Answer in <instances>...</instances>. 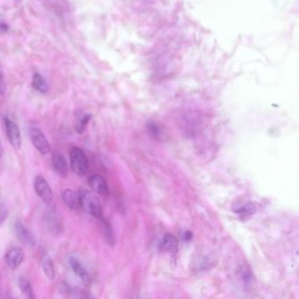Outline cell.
<instances>
[{"mask_svg": "<svg viewBox=\"0 0 299 299\" xmlns=\"http://www.w3.org/2000/svg\"><path fill=\"white\" fill-rule=\"evenodd\" d=\"M70 164L75 174L83 177L87 173L89 161L85 153L79 148H72L70 150Z\"/></svg>", "mask_w": 299, "mask_h": 299, "instance_id": "2", "label": "cell"}, {"mask_svg": "<svg viewBox=\"0 0 299 299\" xmlns=\"http://www.w3.org/2000/svg\"><path fill=\"white\" fill-rule=\"evenodd\" d=\"M81 207L84 212H87L96 219H101L103 217L102 206L98 197L90 191H83L80 195Z\"/></svg>", "mask_w": 299, "mask_h": 299, "instance_id": "1", "label": "cell"}, {"mask_svg": "<svg viewBox=\"0 0 299 299\" xmlns=\"http://www.w3.org/2000/svg\"><path fill=\"white\" fill-rule=\"evenodd\" d=\"M101 220H102L103 222V231H104V235L106 238V240L110 244H113L114 243V235H113V232L111 229L110 225L107 223V221L103 219V217L101 218Z\"/></svg>", "mask_w": 299, "mask_h": 299, "instance_id": "18", "label": "cell"}, {"mask_svg": "<svg viewBox=\"0 0 299 299\" xmlns=\"http://www.w3.org/2000/svg\"><path fill=\"white\" fill-rule=\"evenodd\" d=\"M89 184L96 193L106 196L109 193V188L105 178L100 175H93L89 179Z\"/></svg>", "mask_w": 299, "mask_h": 299, "instance_id": "10", "label": "cell"}, {"mask_svg": "<svg viewBox=\"0 0 299 299\" xmlns=\"http://www.w3.org/2000/svg\"><path fill=\"white\" fill-rule=\"evenodd\" d=\"M68 263L70 268L72 269L73 272L76 274V277L80 278L81 282L83 283L85 286H88L91 284V277L89 273L86 271V269L83 268V266L81 264L77 259L75 257H70L68 259Z\"/></svg>", "mask_w": 299, "mask_h": 299, "instance_id": "9", "label": "cell"}, {"mask_svg": "<svg viewBox=\"0 0 299 299\" xmlns=\"http://www.w3.org/2000/svg\"><path fill=\"white\" fill-rule=\"evenodd\" d=\"M30 137L34 148H36L42 155H47L50 152V145L45 134L41 129L32 127L30 129Z\"/></svg>", "mask_w": 299, "mask_h": 299, "instance_id": "5", "label": "cell"}, {"mask_svg": "<svg viewBox=\"0 0 299 299\" xmlns=\"http://www.w3.org/2000/svg\"><path fill=\"white\" fill-rule=\"evenodd\" d=\"M45 223L51 234L58 235L61 230V221L55 211H49L46 213Z\"/></svg>", "mask_w": 299, "mask_h": 299, "instance_id": "11", "label": "cell"}, {"mask_svg": "<svg viewBox=\"0 0 299 299\" xmlns=\"http://www.w3.org/2000/svg\"><path fill=\"white\" fill-rule=\"evenodd\" d=\"M62 200L69 209L76 210L81 207V198L79 194L76 193V191L71 189H65L62 192Z\"/></svg>", "mask_w": 299, "mask_h": 299, "instance_id": "12", "label": "cell"}, {"mask_svg": "<svg viewBox=\"0 0 299 299\" xmlns=\"http://www.w3.org/2000/svg\"><path fill=\"white\" fill-rule=\"evenodd\" d=\"M7 25L4 22H1L0 21V33H5V32H7L8 31Z\"/></svg>", "mask_w": 299, "mask_h": 299, "instance_id": "22", "label": "cell"}, {"mask_svg": "<svg viewBox=\"0 0 299 299\" xmlns=\"http://www.w3.org/2000/svg\"><path fill=\"white\" fill-rule=\"evenodd\" d=\"M12 230L17 239L24 245L28 246H34L36 245V239L33 233L27 229L20 221L16 220L12 226Z\"/></svg>", "mask_w": 299, "mask_h": 299, "instance_id": "4", "label": "cell"}, {"mask_svg": "<svg viewBox=\"0 0 299 299\" xmlns=\"http://www.w3.org/2000/svg\"><path fill=\"white\" fill-rule=\"evenodd\" d=\"M6 91V84H5V80H4V72H3V68L0 64V95H4Z\"/></svg>", "mask_w": 299, "mask_h": 299, "instance_id": "21", "label": "cell"}, {"mask_svg": "<svg viewBox=\"0 0 299 299\" xmlns=\"http://www.w3.org/2000/svg\"><path fill=\"white\" fill-rule=\"evenodd\" d=\"M255 206L253 204H247V205L241 206L240 208H239V210L236 211V212L238 213L239 216L242 217H249L254 214L255 212Z\"/></svg>", "mask_w": 299, "mask_h": 299, "instance_id": "17", "label": "cell"}, {"mask_svg": "<svg viewBox=\"0 0 299 299\" xmlns=\"http://www.w3.org/2000/svg\"><path fill=\"white\" fill-rule=\"evenodd\" d=\"M34 187L36 194L45 204H51L54 199L53 191L45 178L41 176L36 177L34 180Z\"/></svg>", "mask_w": 299, "mask_h": 299, "instance_id": "3", "label": "cell"}, {"mask_svg": "<svg viewBox=\"0 0 299 299\" xmlns=\"http://www.w3.org/2000/svg\"><path fill=\"white\" fill-rule=\"evenodd\" d=\"M25 258V254L21 248L13 247L8 250L4 255V261L8 268L11 269H16L21 265Z\"/></svg>", "mask_w": 299, "mask_h": 299, "instance_id": "7", "label": "cell"}, {"mask_svg": "<svg viewBox=\"0 0 299 299\" xmlns=\"http://www.w3.org/2000/svg\"><path fill=\"white\" fill-rule=\"evenodd\" d=\"M32 86L35 91L41 93H46L49 91V84L47 83L45 78L39 73H35L32 80Z\"/></svg>", "mask_w": 299, "mask_h": 299, "instance_id": "15", "label": "cell"}, {"mask_svg": "<svg viewBox=\"0 0 299 299\" xmlns=\"http://www.w3.org/2000/svg\"><path fill=\"white\" fill-rule=\"evenodd\" d=\"M162 246H163V249L165 250L168 253L171 254H176L178 252V239L174 235L167 234L163 238Z\"/></svg>", "mask_w": 299, "mask_h": 299, "instance_id": "13", "label": "cell"}, {"mask_svg": "<svg viewBox=\"0 0 299 299\" xmlns=\"http://www.w3.org/2000/svg\"><path fill=\"white\" fill-rule=\"evenodd\" d=\"M19 288L23 295L25 296L27 299H34L35 298L34 290L32 288L30 282L27 280L26 277H19Z\"/></svg>", "mask_w": 299, "mask_h": 299, "instance_id": "16", "label": "cell"}, {"mask_svg": "<svg viewBox=\"0 0 299 299\" xmlns=\"http://www.w3.org/2000/svg\"><path fill=\"white\" fill-rule=\"evenodd\" d=\"M91 118V114H85V115H83V117L81 118V120H80L79 122L76 125V129L77 133H83V131H84V129L86 127L88 122L90 121Z\"/></svg>", "mask_w": 299, "mask_h": 299, "instance_id": "19", "label": "cell"}, {"mask_svg": "<svg viewBox=\"0 0 299 299\" xmlns=\"http://www.w3.org/2000/svg\"><path fill=\"white\" fill-rule=\"evenodd\" d=\"M4 154V148H3V144H2V141L0 140V161L2 159V156Z\"/></svg>", "mask_w": 299, "mask_h": 299, "instance_id": "23", "label": "cell"}, {"mask_svg": "<svg viewBox=\"0 0 299 299\" xmlns=\"http://www.w3.org/2000/svg\"><path fill=\"white\" fill-rule=\"evenodd\" d=\"M52 166L57 174L62 178L67 177L68 174V167L65 157L59 151H54L52 154Z\"/></svg>", "mask_w": 299, "mask_h": 299, "instance_id": "8", "label": "cell"}, {"mask_svg": "<svg viewBox=\"0 0 299 299\" xmlns=\"http://www.w3.org/2000/svg\"><path fill=\"white\" fill-rule=\"evenodd\" d=\"M42 270L45 274L46 277L50 280H54L56 277V271H55V266H54L53 260L49 254H45L42 258Z\"/></svg>", "mask_w": 299, "mask_h": 299, "instance_id": "14", "label": "cell"}, {"mask_svg": "<svg viewBox=\"0 0 299 299\" xmlns=\"http://www.w3.org/2000/svg\"><path fill=\"white\" fill-rule=\"evenodd\" d=\"M8 216V210L4 203L0 202V225L4 223Z\"/></svg>", "mask_w": 299, "mask_h": 299, "instance_id": "20", "label": "cell"}, {"mask_svg": "<svg viewBox=\"0 0 299 299\" xmlns=\"http://www.w3.org/2000/svg\"><path fill=\"white\" fill-rule=\"evenodd\" d=\"M4 125L6 129L8 140L15 149L21 148V135L19 126L9 118H4Z\"/></svg>", "mask_w": 299, "mask_h": 299, "instance_id": "6", "label": "cell"}]
</instances>
